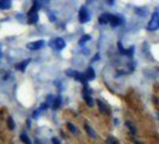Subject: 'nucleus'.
Segmentation results:
<instances>
[{
	"mask_svg": "<svg viewBox=\"0 0 159 144\" xmlns=\"http://www.w3.org/2000/svg\"><path fill=\"white\" fill-rule=\"evenodd\" d=\"M30 63V60L28 59V60H24V61H22V64H18L16 66L18 70H20V71H24V69H25V66Z\"/></svg>",
	"mask_w": 159,
	"mask_h": 144,
	"instance_id": "obj_15",
	"label": "nucleus"
},
{
	"mask_svg": "<svg viewBox=\"0 0 159 144\" xmlns=\"http://www.w3.org/2000/svg\"><path fill=\"white\" fill-rule=\"evenodd\" d=\"M52 142H53V144H60V141L56 138V137H54V138H52Z\"/></svg>",
	"mask_w": 159,
	"mask_h": 144,
	"instance_id": "obj_22",
	"label": "nucleus"
},
{
	"mask_svg": "<svg viewBox=\"0 0 159 144\" xmlns=\"http://www.w3.org/2000/svg\"><path fill=\"white\" fill-rule=\"evenodd\" d=\"M126 125H127L128 127H129V130H130V132H132V133H133V135H135L136 133V130H135V127H134V126H133V125H132V124H130V122H129V121H128L127 124H126Z\"/></svg>",
	"mask_w": 159,
	"mask_h": 144,
	"instance_id": "obj_19",
	"label": "nucleus"
},
{
	"mask_svg": "<svg viewBox=\"0 0 159 144\" xmlns=\"http://www.w3.org/2000/svg\"><path fill=\"white\" fill-rule=\"evenodd\" d=\"M7 126L10 130H15V122H13L12 118H8L7 119Z\"/></svg>",
	"mask_w": 159,
	"mask_h": 144,
	"instance_id": "obj_18",
	"label": "nucleus"
},
{
	"mask_svg": "<svg viewBox=\"0 0 159 144\" xmlns=\"http://www.w3.org/2000/svg\"><path fill=\"white\" fill-rule=\"evenodd\" d=\"M109 13H103L102 16L99 17V23L102 24V25H105V24L109 23Z\"/></svg>",
	"mask_w": 159,
	"mask_h": 144,
	"instance_id": "obj_9",
	"label": "nucleus"
},
{
	"mask_svg": "<svg viewBox=\"0 0 159 144\" xmlns=\"http://www.w3.org/2000/svg\"><path fill=\"white\" fill-rule=\"evenodd\" d=\"M44 46V41L43 40H39V41H34V42H29L26 45V48L30 49V50H37Z\"/></svg>",
	"mask_w": 159,
	"mask_h": 144,
	"instance_id": "obj_4",
	"label": "nucleus"
},
{
	"mask_svg": "<svg viewBox=\"0 0 159 144\" xmlns=\"http://www.w3.org/2000/svg\"><path fill=\"white\" fill-rule=\"evenodd\" d=\"M20 139L23 141V143H25V144H31V141L29 139V137L26 136L25 133H22V135H20Z\"/></svg>",
	"mask_w": 159,
	"mask_h": 144,
	"instance_id": "obj_16",
	"label": "nucleus"
},
{
	"mask_svg": "<svg viewBox=\"0 0 159 144\" xmlns=\"http://www.w3.org/2000/svg\"><path fill=\"white\" fill-rule=\"evenodd\" d=\"M89 19H90V16H89V12L88 10H86V7H83L80 8L79 11V21L80 23H85V22H88Z\"/></svg>",
	"mask_w": 159,
	"mask_h": 144,
	"instance_id": "obj_5",
	"label": "nucleus"
},
{
	"mask_svg": "<svg viewBox=\"0 0 159 144\" xmlns=\"http://www.w3.org/2000/svg\"><path fill=\"white\" fill-rule=\"evenodd\" d=\"M60 104H61V97H60V96L54 97V101H53V109L59 108V107H60Z\"/></svg>",
	"mask_w": 159,
	"mask_h": 144,
	"instance_id": "obj_12",
	"label": "nucleus"
},
{
	"mask_svg": "<svg viewBox=\"0 0 159 144\" xmlns=\"http://www.w3.org/2000/svg\"><path fill=\"white\" fill-rule=\"evenodd\" d=\"M36 144H41V142H39V141H37V142H36Z\"/></svg>",
	"mask_w": 159,
	"mask_h": 144,
	"instance_id": "obj_24",
	"label": "nucleus"
},
{
	"mask_svg": "<svg viewBox=\"0 0 159 144\" xmlns=\"http://www.w3.org/2000/svg\"><path fill=\"white\" fill-rule=\"evenodd\" d=\"M108 142H109V144H120L119 141H117L115 137H109V138H108Z\"/></svg>",
	"mask_w": 159,
	"mask_h": 144,
	"instance_id": "obj_20",
	"label": "nucleus"
},
{
	"mask_svg": "<svg viewBox=\"0 0 159 144\" xmlns=\"http://www.w3.org/2000/svg\"><path fill=\"white\" fill-rule=\"evenodd\" d=\"M90 39H91V36H90V35H84V36L79 40V45H84V43H85L86 41L90 40Z\"/></svg>",
	"mask_w": 159,
	"mask_h": 144,
	"instance_id": "obj_17",
	"label": "nucleus"
},
{
	"mask_svg": "<svg viewBox=\"0 0 159 144\" xmlns=\"http://www.w3.org/2000/svg\"><path fill=\"white\" fill-rule=\"evenodd\" d=\"M54 45H55L56 49H62V48H65V46H66L65 40H64V39H61V37H57V39H55V41H54Z\"/></svg>",
	"mask_w": 159,
	"mask_h": 144,
	"instance_id": "obj_8",
	"label": "nucleus"
},
{
	"mask_svg": "<svg viewBox=\"0 0 159 144\" xmlns=\"http://www.w3.org/2000/svg\"><path fill=\"white\" fill-rule=\"evenodd\" d=\"M73 77H74L77 80L81 82V83H86V80H88L84 73H80V72H78V71H74V73H73Z\"/></svg>",
	"mask_w": 159,
	"mask_h": 144,
	"instance_id": "obj_7",
	"label": "nucleus"
},
{
	"mask_svg": "<svg viewBox=\"0 0 159 144\" xmlns=\"http://www.w3.org/2000/svg\"><path fill=\"white\" fill-rule=\"evenodd\" d=\"M11 7V0H0V8L6 10Z\"/></svg>",
	"mask_w": 159,
	"mask_h": 144,
	"instance_id": "obj_10",
	"label": "nucleus"
},
{
	"mask_svg": "<svg viewBox=\"0 0 159 144\" xmlns=\"http://www.w3.org/2000/svg\"><path fill=\"white\" fill-rule=\"evenodd\" d=\"M85 100H86V103H88L89 106H93V100H92V97L85 96Z\"/></svg>",
	"mask_w": 159,
	"mask_h": 144,
	"instance_id": "obj_21",
	"label": "nucleus"
},
{
	"mask_svg": "<svg viewBox=\"0 0 159 144\" xmlns=\"http://www.w3.org/2000/svg\"><path fill=\"white\" fill-rule=\"evenodd\" d=\"M85 77H86V79L88 80H92V79H95V77H96V74H95V70L92 69V67H89L88 70L85 71Z\"/></svg>",
	"mask_w": 159,
	"mask_h": 144,
	"instance_id": "obj_6",
	"label": "nucleus"
},
{
	"mask_svg": "<svg viewBox=\"0 0 159 144\" xmlns=\"http://www.w3.org/2000/svg\"><path fill=\"white\" fill-rule=\"evenodd\" d=\"M147 29L150 31H156L159 29V12H154L152 15L151 19L147 24Z\"/></svg>",
	"mask_w": 159,
	"mask_h": 144,
	"instance_id": "obj_2",
	"label": "nucleus"
},
{
	"mask_svg": "<svg viewBox=\"0 0 159 144\" xmlns=\"http://www.w3.org/2000/svg\"><path fill=\"white\" fill-rule=\"evenodd\" d=\"M135 144H143V143H141V142H138V141H135Z\"/></svg>",
	"mask_w": 159,
	"mask_h": 144,
	"instance_id": "obj_23",
	"label": "nucleus"
},
{
	"mask_svg": "<svg viewBox=\"0 0 159 144\" xmlns=\"http://www.w3.org/2000/svg\"><path fill=\"white\" fill-rule=\"evenodd\" d=\"M85 130H86V132L89 133V136L92 137V138H96V133L95 131L92 130V128L90 127V125H88V124H85Z\"/></svg>",
	"mask_w": 159,
	"mask_h": 144,
	"instance_id": "obj_14",
	"label": "nucleus"
},
{
	"mask_svg": "<svg viewBox=\"0 0 159 144\" xmlns=\"http://www.w3.org/2000/svg\"><path fill=\"white\" fill-rule=\"evenodd\" d=\"M67 127L70 128V131H71L72 133H74V135H78V133H79V130L77 128V126H74V125L71 124V122L67 124Z\"/></svg>",
	"mask_w": 159,
	"mask_h": 144,
	"instance_id": "obj_13",
	"label": "nucleus"
},
{
	"mask_svg": "<svg viewBox=\"0 0 159 144\" xmlns=\"http://www.w3.org/2000/svg\"><path fill=\"white\" fill-rule=\"evenodd\" d=\"M97 104H98V108H99V111H101L102 113H109L108 108H107V106H105L101 100H97Z\"/></svg>",
	"mask_w": 159,
	"mask_h": 144,
	"instance_id": "obj_11",
	"label": "nucleus"
},
{
	"mask_svg": "<svg viewBox=\"0 0 159 144\" xmlns=\"http://www.w3.org/2000/svg\"><path fill=\"white\" fill-rule=\"evenodd\" d=\"M39 8H40V4L35 2L34 6L30 8V11L28 12V22L30 24H35L39 21Z\"/></svg>",
	"mask_w": 159,
	"mask_h": 144,
	"instance_id": "obj_1",
	"label": "nucleus"
},
{
	"mask_svg": "<svg viewBox=\"0 0 159 144\" xmlns=\"http://www.w3.org/2000/svg\"><path fill=\"white\" fill-rule=\"evenodd\" d=\"M109 23L111 26H119L123 23V18L121 16H117V15H110L109 16Z\"/></svg>",
	"mask_w": 159,
	"mask_h": 144,
	"instance_id": "obj_3",
	"label": "nucleus"
}]
</instances>
